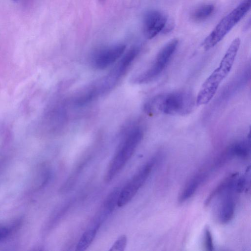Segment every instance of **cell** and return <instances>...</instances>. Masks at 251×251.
<instances>
[{
  "instance_id": "cell-6",
  "label": "cell",
  "mask_w": 251,
  "mask_h": 251,
  "mask_svg": "<svg viewBox=\"0 0 251 251\" xmlns=\"http://www.w3.org/2000/svg\"><path fill=\"white\" fill-rule=\"evenodd\" d=\"M168 20L167 17L161 11L156 10L147 11L143 21V32L146 37L152 39L162 31Z\"/></svg>"
},
{
  "instance_id": "cell-18",
  "label": "cell",
  "mask_w": 251,
  "mask_h": 251,
  "mask_svg": "<svg viewBox=\"0 0 251 251\" xmlns=\"http://www.w3.org/2000/svg\"><path fill=\"white\" fill-rule=\"evenodd\" d=\"M127 244V238L126 235L121 236L113 244L109 251H123Z\"/></svg>"
},
{
  "instance_id": "cell-14",
  "label": "cell",
  "mask_w": 251,
  "mask_h": 251,
  "mask_svg": "<svg viewBox=\"0 0 251 251\" xmlns=\"http://www.w3.org/2000/svg\"><path fill=\"white\" fill-rule=\"evenodd\" d=\"M139 188L131 181L120 191L117 205L122 207L128 203L136 195Z\"/></svg>"
},
{
  "instance_id": "cell-23",
  "label": "cell",
  "mask_w": 251,
  "mask_h": 251,
  "mask_svg": "<svg viewBox=\"0 0 251 251\" xmlns=\"http://www.w3.org/2000/svg\"><path fill=\"white\" fill-rule=\"evenodd\" d=\"M109 74H110V73H109ZM110 75H111V74H110ZM115 79H116V78H115ZM116 80H117V79H116Z\"/></svg>"
},
{
  "instance_id": "cell-2",
  "label": "cell",
  "mask_w": 251,
  "mask_h": 251,
  "mask_svg": "<svg viewBox=\"0 0 251 251\" xmlns=\"http://www.w3.org/2000/svg\"><path fill=\"white\" fill-rule=\"evenodd\" d=\"M240 39H234L226 50L219 66L201 85L196 98L198 106L208 103L214 97L224 79L230 72L240 46Z\"/></svg>"
},
{
  "instance_id": "cell-16",
  "label": "cell",
  "mask_w": 251,
  "mask_h": 251,
  "mask_svg": "<svg viewBox=\"0 0 251 251\" xmlns=\"http://www.w3.org/2000/svg\"><path fill=\"white\" fill-rule=\"evenodd\" d=\"M99 227L94 226L93 228L86 230L80 240L76 247V251H83L86 250L94 240Z\"/></svg>"
},
{
  "instance_id": "cell-7",
  "label": "cell",
  "mask_w": 251,
  "mask_h": 251,
  "mask_svg": "<svg viewBox=\"0 0 251 251\" xmlns=\"http://www.w3.org/2000/svg\"><path fill=\"white\" fill-rule=\"evenodd\" d=\"M234 183L220 195H223L218 209V218L222 224H227L233 218L236 207Z\"/></svg>"
},
{
  "instance_id": "cell-20",
  "label": "cell",
  "mask_w": 251,
  "mask_h": 251,
  "mask_svg": "<svg viewBox=\"0 0 251 251\" xmlns=\"http://www.w3.org/2000/svg\"><path fill=\"white\" fill-rule=\"evenodd\" d=\"M246 185V178L244 176H240L235 180L234 184V189L237 193H241L244 190Z\"/></svg>"
},
{
  "instance_id": "cell-13",
  "label": "cell",
  "mask_w": 251,
  "mask_h": 251,
  "mask_svg": "<svg viewBox=\"0 0 251 251\" xmlns=\"http://www.w3.org/2000/svg\"><path fill=\"white\" fill-rule=\"evenodd\" d=\"M238 173L231 174L223 180L208 196L204 202L205 205H208L209 204L215 197L220 196L231 186L238 177Z\"/></svg>"
},
{
  "instance_id": "cell-9",
  "label": "cell",
  "mask_w": 251,
  "mask_h": 251,
  "mask_svg": "<svg viewBox=\"0 0 251 251\" xmlns=\"http://www.w3.org/2000/svg\"><path fill=\"white\" fill-rule=\"evenodd\" d=\"M139 52V48L137 47L131 48L124 54L114 68L111 71V73L120 79L129 68Z\"/></svg>"
},
{
  "instance_id": "cell-22",
  "label": "cell",
  "mask_w": 251,
  "mask_h": 251,
  "mask_svg": "<svg viewBox=\"0 0 251 251\" xmlns=\"http://www.w3.org/2000/svg\"><path fill=\"white\" fill-rule=\"evenodd\" d=\"M14 0V1H17L18 0Z\"/></svg>"
},
{
  "instance_id": "cell-15",
  "label": "cell",
  "mask_w": 251,
  "mask_h": 251,
  "mask_svg": "<svg viewBox=\"0 0 251 251\" xmlns=\"http://www.w3.org/2000/svg\"><path fill=\"white\" fill-rule=\"evenodd\" d=\"M214 6L212 4H205L196 8L191 13V19L197 22L203 21L208 18L214 11Z\"/></svg>"
},
{
  "instance_id": "cell-8",
  "label": "cell",
  "mask_w": 251,
  "mask_h": 251,
  "mask_svg": "<svg viewBox=\"0 0 251 251\" xmlns=\"http://www.w3.org/2000/svg\"><path fill=\"white\" fill-rule=\"evenodd\" d=\"M143 136L142 129L136 126L131 129L126 136L119 151L128 161L134 153Z\"/></svg>"
},
{
  "instance_id": "cell-5",
  "label": "cell",
  "mask_w": 251,
  "mask_h": 251,
  "mask_svg": "<svg viewBox=\"0 0 251 251\" xmlns=\"http://www.w3.org/2000/svg\"><path fill=\"white\" fill-rule=\"evenodd\" d=\"M126 49V46L123 44L101 49L93 55L92 64L97 69H104L120 58L123 55Z\"/></svg>"
},
{
  "instance_id": "cell-17",
  "label": "cell",
  "mask_w": 251,
  "mask_h": 251,
  "mask_svg": "<svg viewBox=\"0 0 251 251\" xmlns=\"http://www.w3.org/2000/svg\"><path fill=\"white\" fill-rule=\"evenodd\" d=\"M120 192L119 188H115L107 197L103 204L102 211L106 216L113 211L116 205L117 204Z\"/></svg>"
},
{
  "instance_id": "cell-10",
  "label": "cell",
  "mask_w": 251,
  "mask_h": 251,
  "mask_svg": "<svg viewBox=\"0 0 251 251\" xmlns=\"http://www.w3.org/2000/svg\"><path fill=\"white\" fill-rule=\"evenodd\" d=\"M206 176L207 174L204 172H200L193 176L186 184L179 195L178 201L183 202L193 196Z\"/></svg>"
},
{
  "instance_id": "cell-1",
  "label": "cell",
  "mask_w": 251,
  "mask_h": 251,
  "mask_svg": "<svg viewBox=\"0 0 251 251\" xmlns=\"http://www.w3.org/2000/svg\"><path fill=\"white\" fill-rule=\"evenodd\" d=\"M196 104L191 92L179 90L153 96L144 104V112L149 116L159 114L186 115L190 113Z\"/></svg>"
},
{
  "instance_id": "cell-19",
  "label": "cell",
  "mask_w": 251,
  "mask_h": 251,
  "mask_svg": "<svg viewBox=\"0 0 251 251\" xmlns=\"http://www.w3.org/2000/svg\"><path fill=\"white\" fill-rule=\"evenodd\" d=\"M204 247L206 250L212 251L214 250V245L212 236L209 228H206L204 231Z\"/></svg>"
},
{
  "instance_id": "cell-12",
  "label": "cell",
  "mask_w": 251,
  "mask_h": 251,
  "mask_svg": "<svg viewBox=\"0 0 251 251\" xmlns=\"http://www.w3.org/2000/svg\"><path fill=\"white\" fill-rule=\"evenodd\" d=\"M127 160L118 151L109 165L105 176V181H110L123 168Z\"/></svg>"
},
{
  "instance_id": "cell-21",
  "label": "cell",
  "mask_w": 251,
  "mask_h": 251,
  "mask_svg": "<svg viewBox=\"0 0 251 251\" xmlns=\"http://www.w3.org/2000/svg\"><path fill=\"white\" fill-rule=\"evenodd\" d=\"M10 232V229L5 226H0V241L7 237Z\"/></svg>"
},
{
  "instance_id": "cell-3",
  "label": "cell",
  "mask_w": 251,
  "mask_h": 251,
  "mask_svg": "<svg viewBox=\"0 0 251 251\" xmlns=\"http://www.w3.org/2000/svg\"><path fill=\"white\" fill-rule=\"evenodd\" d=\"M251 5V0H244L224 17L204 40L202 43L203 49L208 50L220 42L248 13Z\"/></svg>"
},
{
  "instance_id": "cell-4",
  "label": "cell",
  "mask_w": 251,
  "mask_h": 251,
  "mask_svg": "<svg viewBox=\"0 0 251 251\" xmlns=\"http://www.w3.org/2000/svg\"><path fill=\"white\" fill-rule=\"evenodd\" d=\"M178 44L175 38L167 43L157 53L151 66L133 79L135 83H149L159 76L167 67Z\"/></svg>"
},
{
  "instance_id": "cell-11",
  "label": "cell",
  "mask_w": 251,
  "mask_h": 251,
  "mask_svg": "<svg viewBox=\"0 0 251 251\" xmlns=\"http://www.w3.org/2000/svg\"><path fill=\"white\" fill-rule=\"evenodd\" d=\"M250 136L247 139L236 142L231 145L225 151L230 159L233 156L247 158L250 153Z\"/></svg>"
}]
</instances>
